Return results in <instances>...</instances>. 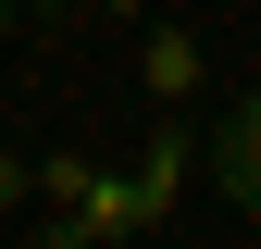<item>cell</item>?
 <instances>
[{
  "label": "cell",
  "instance_id": "obj_5",
  "mask_svg": "<svg viewBox=\"0 0 261 249\" xmlns=\"http://www.w3.org/2000/svg\"><path fill=\"white\" fill-rule=\"evenodd\" d=\"M38 249H87V237H75V225H62V212H50V225H38Z\"/></svg>",
  "mask_w": 261,
  "mask_h": 249
},
{
  "label": "cell",
  "instance_id": "obj_4",
  "mask_svg": "<svg viewBox=\"0 0 261 249\" xmlns=\"http://www.w3.org/2000/svg\"><path fill=\"white\" fill-rule=\"evenodd\" d=\"M0 212H25V162H13V150H0Z\"/></svg>",
  "mask_w": 261,
  "mask_h": 249
},
{
  "label": "cell",
  "instance_id": "obj_3",
  "mask_svg": "<svg viewBox=\"0 0 261 249\" xmlns=\"http://www.w3.org/2000/svg\"><path fill=\"white\" fill-rule=\"evenodd\" d=\"M137 75H149V100H162V112H199V87H212V62H199V38H187V25H149V50H137Z\"/></svg>",
  "mask_w": 261,
  "mask_h": 249
},
{
  "label": "cell",
  "instance_id": "obj_1",
  "mask_svg": "<svg viewBox=\"0 0 261 249\" xmlns=\"http://www.w3.org/2000/svg\"><path fill=\"white\" fill-rule=\"evenodd\" d=\"M187 175H199V137H187V112H162V124H149V150H137V175H124L149 225L174 212V187H187Z\"/></svg>",
  "mask_w": 261,
  "mask_h": 249
},
{
  "label": "cell",
  "instance_id": "obj_6",
  "mask_svg": "<svg viewBox=\"0 0 261 249\" xmlns=\"http://www.w3.org/2000/svg\"><path fill=\"white\" fill-rule=\"evenodd\" d=\"M13 25H25V0H0V38H13Z\"/></svg>",
  "mask_w": 261,
  "mask_h": 249
},
{
  "label": "cell",
  "instance_id": "obj_2",
  "mask_svg": "<svg viewBox=\"0 0 261 249\" xmlns=\"http://www.w3.org/2000/svg\"><path fill=\"white\" fill-rule=\"evenodd\" d=\"M212 187H224V200H237L249 225H261V87H249L237 112H224V137H212Z\"/></svg>",
  "mask_w": 261,
  "mask_h": 249
}]
</instances>
